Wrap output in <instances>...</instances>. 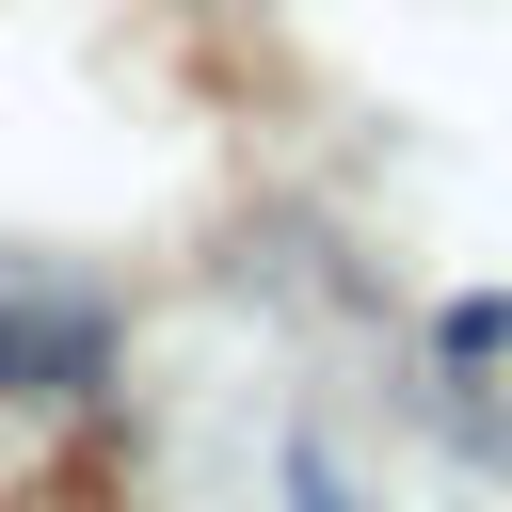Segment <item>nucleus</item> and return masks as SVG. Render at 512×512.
I'll list each match as a JSON object with an SVG mask.
<instances>
[{
	"mask_svg": "<svg viewBox=\"0 0 512 512\" xmlns=\"http://www.w3.org/2000/svg\"><path fill=\"white\" fill-rule=\"evenodd\" d=\"M80 368H96V304L0 272V384H80Z\"/></svg>",
	"mask_w": 512,
	"mask_h": 512,
	"instance_id": "1",
	"label": "nucleus"
}]
</instances>
